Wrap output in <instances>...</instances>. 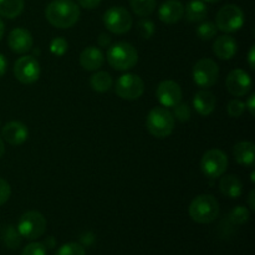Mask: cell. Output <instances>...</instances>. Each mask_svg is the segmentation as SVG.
<instances>
[{"mask_svg":"<svg viewBox=\"0 0 255 255\" xmlns=\"http://www.w3.org/2000/svg\"><path fill=\"white\" fill-rule=\"evenodd\" d=\"M46 20L55 27L69 29L80 17V7L74 0H52L45 9Z\"/></svg>","mask_w":255,"mask_h":255,"instance_id":"obj_1","label":"cell"},{"mask_svg":"<svg viewBox=\"0 0 255 255\" xmlns=\"http://www.w3.org/2000/svg\"><path fill=\"white\" fill-rule=\"evenodd\" d=\"M188 213L196 223H212L219 216V203L212 194H201L191 202Z\"/></svg>","mask_w":255,"mask_h":255,"instance_id":"obj_2","label":"cell"},{"mask_svg":"<svg viewBox=\"0 0 255 255\" xmlns=\"http://www.w3.org/2000/svg\"><path fill=\"white\" fill-rule=\"evenodd\" d=\"M106 59L112 69L117 71H126L137 65L138 52L128 42H116L109 47Z\"/></svg>","mask_w":255,"mask_h":255,"instance_id":"obj_3","label":"cell"},{"mask_svg":"<svg viewBox=\"0 0 255 255\" xmlns=\"http://www.w3.org/2000/svg\"><path fill=\"white\" fill-rule=\"evenodd\" d=\"M174 117L166 107H154L146 117V127L156 138H166L174 129Z\"/></svg>","mask_w":255,"mask_h":255,"instance_id":"obj_4","label":"cell"},{"mask_svg":"<svg viewBox=\"0 0 255 255\" xmlns=\"http://www.w3.org/2000/svg\"><path fill=\"white\" fill-rule=\"evenodd\" d=\"M46 224V219L40 212L29 211L20 217L16 229L21 238L35 241L45 233Z\"/></svg>","mask_w":255,"mask_h":255,"instance_id":"obj_5","label":"cell"},{"mask_svg":"<svg viewBox=\"0 0 255 255\" xmlns=\"http://www.w3.org/2000/svg\"><path fill=\"white\" fill-rule=\"evenodd\" d=\"M244 12L238 5L228 4L219 9L216 16V26L221 31L232 34L241 30L244 25Z\"/></svg>","mask_w":255,"mask_h":255,"instance_id":"obj_6","label":"cell"},{"mask_svg":"<svg viewBox=\"0 0 255 255\" xmlns=\"http://www.w3.org/2000/svg\"><path fill=\"white\" fill-rule=\"evenodd\" d=\"M228 168V157L218 148L208 149L201 161V169L208 178L216 179L223 176Z\"/></svg>","mask_w":255,"mask_h":255,"instance_id":"obj_7","label":"cell"},{"mask_svg":"<svg viewBox=\"0 0 255 255\" xmlns=\"http://www.w3.org/2000/svg\"><path fill=\"white\" fill-rule=\"evenodd\" d=\"M144 82L138 75L136 74H125L117 79L115 92L122 100L127 101H134L138 100L143 95Z\"/></svg>","mask_w":255,"mask_h":255,"instance_id":"obj_8","label":"cell"},{"mask_svg":"<svg viewBox=\"0 0 255 255\" xmlns=\"http://www.w3.org/2000/svg\"><path fill=\"white\" fill-rule=\"evenodd\" d=\"M192 77L197 86L208 89L216 85L219 77V67L212 59H201L196 62L192 71Z\"/></svg>","mask_w":255,"mask_h":255,"instance_id":"obj_9","label":"cell"},{"mask_svg":"<svg viewBox=\"0 0 255 255\" xmlns=\"http://www.w3.org/2000/svg\"><path fill=\"white\" fill-rule=\"evenodd\" d=\"M104 24L114 34L122 35L131 30L133 20L131 14L122 6H112L105 12Z\"/></svg>","mask_w":255,"mask_h":255,"instance_id":"obj_10","label":"cell"},{"mask_svg":"<svg viewBox=\"0 0 255 255\" xmlns=\"http://www.w3.org/2000/svg\"><path fill=\"white\" fill-rule=\"evenodd\" d=\"M40 72L41 69L39 61L31 55L19 57L14 64V76L17 81L24 85L36 82L40 77Z\"/></svg>","mask_w":255,"mask_h":255,"instance_id":"obj_11","label":"cell"},{"mask_svg":"<svg viewBox=\"0 0 255 255\" xmlns=\"http://www.w3.org/2000/svg\"><path fill=\"white\" fill-rule=\"evenodd\" d=\"M227 90L233 96L242 97L246 96L252 90V79L248 72L242 69L232 70L226 79Z\"/></svg>","mask_w":255,"mask_h":255,"instance_id":"obj_12","label":"cell"},{"mask_svg":"<svg viewBox=\"0 0 255 255\" xmlns=\"http://www.w3.org/2000/svg\"><path fill=\"white\" fill-rule=\"evenodd\" d=\"M156 97L163 107H174L182 101V89L176 81L166 80L158 85Z\"/></svg>","mask_w":255,"mask_h":255,"instance_id":"obj_13","label":"cell"},{"mask_svg":"<svg viewBox=\"0 0 255 255\" xmlns=\"http://www.w3.org/2000/svg\"><path fill=\"white\" fill-rule=\"evenodd\" d=\"M7 45L15 54H26L32 49L34 39L29 30L24 29V27H16L10 31L9 36H7Z\"/></svg>","mask_w":255,"mask_h":255,"instance_id":"obj_14","label":"cell"},{"mask_svg":"<svg viewBox=\"0 0 255 255\" xmlns=\"http://www.w3.org/2000/svg\"><path fill=\"white\" fill-rule=\"evenodd\" d=\"M1 137L5 142L11 146H20L29 137V129L22 122L11 121L7 122L1 129Z\"/></svg>","mask_w":255,"mask_h":255,"instance_id":"obj_15","label":"cell"},{"mask_svg":"<svg viewBox=\"0 0 255 255\" xmlns=\"http://www.w3.org/2000/svg\"><path fill=\"white\" fill-rule=\"evenodd\" d=\"M184 16V5L179 0H167L158 9V17L166 24H176Z\"/></svg>","mask_w":255,"mask_h":255,"instance_id":"obj_16","label":"cell"},{"mask_svg":"<svg viewBox=\"0 0 255 255\" xmlns=\"http://www.w3.org/2000/svg\"><path fill=\"white\" fill-rule=\"evenodd\" d=\"M213 52L221 60H231L238 52V44L231 35H222L213 42Z\"/></svg>","mask_w":255,"mask_h":255,"instance_id":"obj_17","label":"cell"},{"mask_svg":"<svg viewBox=\"0 0 255 255\" xmlns=\"http://www.w3.org/2000/svg\"><path fill=\"white\" fill-rule=\"evenodd\" d=\"M105 55L99 47L89 46L80 54V65L86 71H96L104 65Z\"/></svg>","mask_w":255,"mask_h":255,"instance_id":"obj_18","label":"cell"},{"mask_svg":"<svg viewBox=\"0 0 255 255\" xmlns=\"http://www.w3.org/2000/svg\"><path fill=\"white\" fill-rule=\"evenodd\" d=\"M193 107L201 116H209L216 109V96L208 90H201L194 95Z\"/></svg>","mask_w":255,"mask_h":255,"instance_id":"obj_19","label":"cell"},{"mask_svg":"<svg viewBox=\"0 0 255 255\" xmlns=\"http://www.w3.org/2000/svg\"><path fill=\"white\" fill-rule=\"evenodd\" d=\"M255 147L252 142H239L233 148V157L237 163L244 167H253L255 162Z\"/></svg>","mask_w":255,"mask_h":255,"instance_id":"obj_20","label":"cell"},{"mask_svg":"<svg viewBox=\"0 0 255 255\" xmlns=\"http://www.w3.org/2000/svg\"><path fill=\"white\" fill-rule=\"evenodd\" d=\"M219 189H221L222 194H224L228 198H238L243 192V184L238 177L228 174V176H224L221 178Z\"/></svg>","mask_w":255,"mask_h":255,"instance_id":"obj_21","label":"cell"},{"mask_svg":"<svg viewBox=\"0 0 255 255\" xmlns=\"http://www.w3.org/2000/svg\"><path fill=\"white\" fill-rule=\"evenodd\" d=\"M184 14L189 22H201L208 15V9L202 0H191L184 7Z\"/></svg>","mask_w":255,"mask_h":255,"instance_id":"obj_22","label":"cell"},{"mask_svg":"<svg viewBox=\"0 0 255 255\" xmlns=\"http://www.w3.org/2000/svg\"><path fill=\"white\" fill-rule=\"evenodd\" d=\"M112 76L106 71H99L90 77V86L96 92H106L112 87Z\"/></svg>","mask_w":255,"mask_h":255,"instance_id":"obj_23","label":"cell"},{"mask_svg":"<svg viewBox=\"0 0 255 255\" xmlns=\"http://www.w3.org/2000/svg\"><path fill=\"white\" fill-rule=\"evenodd\" d=\"M24 0H0V16L14 19L24 10Z\"/></svg>","mask_w":255,"mask_h":255,"instance_id":"obj_24","label":"cell"},{"mask_svg":"<svg viewBox=\"0 0 255 255\" xmlns=\"http://www.w3.org/2000/svg\"><path fill=\"white\" fill-rule=\"evenodd\" d=\"M129 4L134 14L141 17H147L156 9L157 0H129Z\"/></svg>","mask_w":255,"mask_h":255,"instance_id":"obj_25","label":"cell"},{"mask_svg":"<svg viewBox=\"0 0 255 255\" xmlns=\"http://www.w3.org/2000/svg\"><path fill=\"white\" fill-rule=\"evenodd\" d=\"M2 241H4L5 246L9 248H17L21 243V236L19 234L17 229L14 228V226H6L1 233Z\"/></svg>","mask_w":255,"mask_h":255,"instance_id":"obj_26","label":"cell"},{"mask_svg":"<svg viewBox=\"0 0 255 255\" xmlns=\"http://www.w3.org/2000/svg\"><path fill=\"white\" fill-rule=\"evenodd\" d=\"M249 217H251V212L248 211V208L243 206H238L232 209L228 216V219L231 223L242 226V224L247 223L249 221Z\"/></svg>","mask_w":255,"mask_h":255,"instance_id":"obj_27","label":"cell"},{"mask_svg":"<svg viewBox=\"0 0 255 255\" xmlns=\"http://www.w3.org/2000/svg\"><path fill=\"white\" fill-rule=\"evenodd\" d=\"M217 29L216 24L211 21H206V22H202L198 27H197V35L201 40H204V41H208V40L213 39L214 36L217 35Z\"/></svg>","mask_w":255,"mask_h":255,"instance_id":"obj_28","label":"cell"},{"mask_svg":"<svg viewBox=\"0 0 255 255\" xmlns=\"http://www.w3.org/2000/svg\"><path fill=\"white\" fill-rule=\"evenodd\" d=\"M69 49V44L64 37H55L50 42V52L55 56H64Z\"/></svg>","mask_w":255,"mask_h":255,"instance_id":"obj_29","label":"cell"},{"mask_svg":"<svg viewBox=\"0 0 255 255\" xmlns=\"http://www.w3.org/2000/svg\"><path fill=\"white\" fill-rule=\"evenodd\" d=\"M55 255H86L85 248L79 243H67L57 249Z\"/></svg>","mask_w":255,"mask_h":255,"instance_id":"obj_30","label":"cell"},{"mask_svg":"<svg viewBox=\"0 0 255 255\" xmlns=\"http://www.w3.org/2000/svg\"><path fill=\"white\" fill-rule=\"evenodd\" d=\"M173 117L174 120H178L181 122H187L189 119H191V109L187 104H177L176 106L173 107Z\"/></svg>","mask_w":255,"mask_h":255,"instance_id":"obj_31","label":"cell"},{"mask_svg":"<svg viewBox=\"0 0 255 255\" xmlns=\"http://www.w3.org/2000/svg\"><path fill=\"white\" fill-rule=\"evenodd\" d=\"M138 32L143 39H151L154 34V24L149 19L143 17L142 20H139L138 25Z\"/></svg>","mask_w":255,"mask_h":255,"instance_id":"obj_32","label":"cell"},{"mask_svg":"<svg viewBox=\"0 0 255 255\" xmlns=\"http://www.w3.org/2000/svg\"><path fill=\"white\" fill-rule=\"evenodd\" d=\"M244 110H246V105H244L243 101H241V100H238V99H234V100H232V101H229L228 106H227L228 115L231 117H234V119L242 116L244 112Z\"/></svg>","mask_w":255,"mask_h":255,"instance_id":"obj_33","label":"cell"},{"mask_svg":"<svg viewBox=\"0 0 255 255\" xmlns=\"http://www.w3.org/2000/svg\"><path fill=\"white\" fill-rule=\"evenodd\" d=\"M21 255H46V247L42 243H30L22 251Z\"/></svg>","mask_w":255,"mask_h":255,"instance_id":"obj_34","label":"cell"},{"mask_svg":"<svg viewBox=\"0 0 255 255\" xmlns=\"http://www.w3.org/2000/svg\"><path fill=\"white\" fill-rule=\"evenodd\" d=\"M10 196H11V188L9 182L5 181L4 178H0V206L6 203Z\"/></svg>","mask_w":255,"mask_h":255,"instance_id":"obj_35","label":"cell"},{"mask_svg":"<svg viewBox=\"0 0 255 255\" xmlns=\"http://www.w3.org/2000/svg\"><path fill=\"white\" fill-rule=\"evenodd\" d=\"M102 0H77L79 5L84 9L87 10H92V9H96V7L100 6Z\"/></svg>","mask_w":255,"mask_h":255,"instance_id":"obj_36","label":"cell"},{"mask_svg":"<svg viewBox=\"0 0 255 255\" xmlns=\"http://www.w3.org/2000/svg\"><path fill=\"white\" fill-rule=\"evenodd\" d=\"M246 109H248L249 114L252 115V116H254L255 115V94H252L251 96L248 97V100H247L246 104Z\"/></svg>","mask_w":255,"mask_h":255,"instance_id":"obj_37","label":"cell"},{"mask_svg":"<svg viewBox=\"0 0 255 255\" xmlns=\"http://www.w3.org/2000/svg\"><path fill=\"white\" fill-rule=\"evenodd\" d=\"M97 41H99V45L101 47H107L110 45V42H111V37L107 34H101Z\"/></svg>","mask_w":255,"mask_h":255,"instance_id":"obj_38","label":"cell"},{"mask_svg":"<svg viewBox=\"0 0 255 255\" xmlns=\"http://www.w3.org/2000/svg\"><path fill=\"white\" fill-rule=\"evenodd\" d=\"M248 64L252 70L255 69V46H252L248 54Z\"/></svg>","mask_w":255,"mask_h":255,"instance_id":"obj_39","label":"cell"},{"mask_svg":"<svg viewBox=\"0 0 255 255\" xmlns=\"http://www.w3.org/2000/svg\"><path fill=\"white\" fill-rule=\"evenodd\" d=\"M7 69V61L2 54H0V77H2L6 72Z\"/></svg>","mask_w":255,"mask_h":255,"instance_id":"obj_40","label":"cell"},{"mask_svg":"<svg viewBox=\"0 0 255 255\" xmlns=\"http://www.w3.org/2000/svg\"><path fill=\"white\" fill-rule=\"evenodd\" d=\"M254 196H255V192L251 191V193H249V197H248V204H249V207H251L252 211H254L255 209V202H254L255 197Z\"/></svg>","mask_w":255,"mask_h":255,"instance_id":"obj_41","label":"cell"},{"mask_svg":"<svg viewBox=\"0 0 255 255\" xmlns=\"http://www.w3.org/2000/svg\"><path fill=\"white\" fill-rule=\"evenodd\" d=\"M4 153H5V144H4V141H2V138L0 137V158L4 156Z\"/></svg>","mask_w":255,"mask_h":255,"instance_id":"obj_42","label":"cell"},{"mask_svg":"<svg viewBox=\"0 0 255 255\" xmlns=\"http://www.w3.org/2000/svg\"><path fill=\"white\" fill-rule=\"evenodd\" d=\"M4 31H5L4 22H2V20L0 19V40H1L2 36H4Z\"/></svg>","mask_w":255,"mask_h":255,"instance_id":"obj_43","label":"cell"},{"mask_svg":"<svg viewBox=\"0 0 255 255\" xmlns=\"http://www.w3.org/2000/svg\"><path fill=\"white\" fill-rule=\"evenodd\" d=\"M202 1H206V2H217L219 0H202Z\"/></svg>","mask_w":255,"mask_h":255,"instance_id":"obj_44","label":"cell"},{"mask_svg":"<svg viewBox=\"0 0 255 255\" xmlns=\"http://www.w3.org/2000/svg\"><path fill=\"white\" fill-rule=\"evenodd\" d=\"M0 125H1V122H0Z\"/></svg>","mask_w":255,"mask_h":255,"instance_id":"obj_45","label":"cell"}]
</instances>
